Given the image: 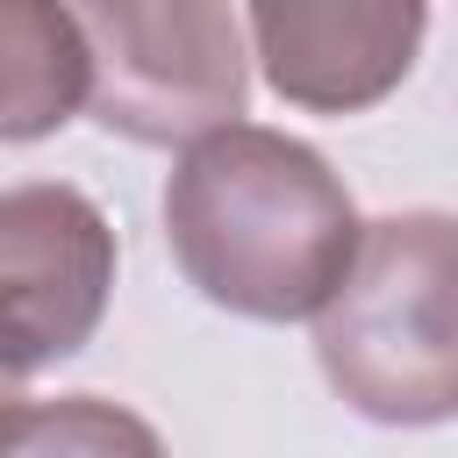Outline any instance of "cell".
Returning <instances> with one entry per match:
<instances>
[{
	"instance_id": "6da1fadb",
	"label": "cell",
	"mask_w": 458,
	"mask_h": 458,
	"mask_svg": "<svg viewBox=\"0 0 458 458\" xmlns=\"http://www.w3.org/2000/svg\"><path fill=\"white\" fill-rule=\"evenodd\" d=\"M365 222L329 157L286 129L229 122L179 150L165 179V250L179 279L250 322H308L358 265Z\"/></svg>"
},
{
	"instance_id": "7a4b0ae2",
	"label": "cell",
	"mask_w": 458,
	"mask_h": 458,
	"mask_svg": "<svg viewBox=\"0 0 458 458\" xmlns=\"http://www.w3.org/2000/svg\"><path fill=\"white\" fill-rule=\"evenodd\" d=\"M315 365L365 422L422 429L458 415V215L401 208L365 222L358 265L315 315Z\"/></svg>"
},
{
	"instance_id": "3957f363",
	"label": "cell",
	"mask_w": 458,
	"mask_h": 458,
	"mask_svg": "<svg viewBox=\"0 0 458 458\" xmlns=\"http://www.w3.org/2000/svg\"><path fill=\"white\" fill-rule=\"evenodd\" d=\"M93 43V122L122 143L186 150L243 122L250 43L236 0H72Z\"/></svg>"
},
{
	"instance_id": "277c9868",
	"label": "cell",
	"mask_w": 458,
	"mask_h": 458,
	"mask_svg": "<svg viewBox=\"0 0 458 458\" xmlns=\"http://www.w3.org/2000/svg\"><path fill=\"white\" fill-rule=\"evenodd\" d=\"M114 293V229L107 215L64 186L29 179L0 200V365L21 386L36 365L72 358Z\"/></svg>"
},
{
	"instance_id": "5b68a950",
	"label": "cell",
	"mask_w": 458,
	"mask_h": 458,
	"mask_svg": "<svg viewBox=\"0 0 458 458\" xmlns=\"http://www.w3.org/2000/svg\"><path fill=\"white\" fill-rule=\"evenodd\" d=\"M265 86L308 114L379 107L422 50L429 0H243Z\"/></svg>"
},
{
	"instance_id": "8992f818",
	"label": "cell",
	"mask_w": 458,
	"mask_h": 458,
	"mask_svg": "<svg viewBox=\"0 0 458 458\" xmlns=\"http://www.w3.org/2000/svg\"><path fill=\"white\" fill-rule=\"evenodd\" d=\"M0 50H7V100L0 136L36 143L93 107V43L72 0H0Z\"/></svg>"
},
{
	"instance_id": "52a82bcc",
	"label": "cell",
	"mask_w": 458,
	"mask_h": 458,
	"mask_svg": "<svg viewBox=\"0 0 458 458\" xmlns=\"http://www.w3.org/2000/svg\"><path fill=\"white\" fill-rule=\"evenodd\" d=\"M72 451V444H136V451H150L157 437L143 429V422H129V415H114V408H100L93 394H72L64 408H50V415H36V401H21L14 394V408H7V451Z\"/></svg>"
}]
</instances>
